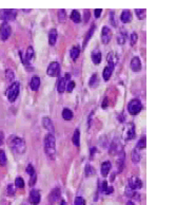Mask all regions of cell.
<instances>
[{
    "label": "cell",
    "instance_id": "cell-35",
    "mask_svg": "<svg viewBox=\"0 0 196 205\" xmlns=\"http://www.w3.org/2000/svg\"><path fill=\"white\" fill-rule=\"evenodd\" d=\"M6 161H8V159H6L5 152H4L2 149H0V166H4V165H5Z\"/></svg>",
    "mask_w": 196,
    "mask_h": 205
},
{
    "label": "cell",
    "instance_id": "cell-39",
    "mask_svg": "<svg viewBox=\"0 0 196 205\" xmlns=\"http://www.w3.org/2000/svg\"><path fill=\"white\" fill-rule=\"evenodd\" d=\"M58 18H59L60 22L65 21V19H67V13H65L64 10H59V12H58Z\"/></svg>",
    "mask_w": 196,
    "mask_h": 205
},
{
    "label": "cell",
    "instance_id": "cell-23",
    "mask_svg": "<svg viewBox=\"0 0 196 205\" xmlns=\"http://www.w3.org/2000/svg\"><path fill=\"white\" fill-rule=\"evenodd\" d=\"M113 70L114 68H111L110 66H107L105 69H103V73H102V76H103V80H109L110 78H111L112 76V73H113Z\"/></svg>",
    "mask_w": 196,
    "mask_h": 205
},
{
    "label": "cell",
    "instance_id": "cell-48",
    "mask_svg": "<svg viewBox=\"0 0 196 205\" xmlns=\"http://www.w3.org/2000/svg\"><path fill=\"white\" fill-rule=\"evenodd\" d=\"M107 188H108V182H107V181H103V182H102V184H101L100 190L105 191V190H107Z\"/></svg>",
    "mask_w": 196,
    "mask_h": 205
},
{
    "label": "cell",
    "instance_id": "cell-51",
    "mask_svg": "<svg viewBox=\"0 0 196 205\" xmlns=\"http://www.w3.org/2000/svg\"><path fill=\"white\" fill-rule=\"evenodd\" d=\"M109 102H108V100L107 98H105V101H103V103H102V106H101V107L103 108V109H105V108L108 107V105H109V104H108Z\"/></svg>",
    "mask_w": 196,
    "mask_h": 205
},
{
    "label": "cell",
    "instance_id": "cell-20",
    "mask_svg": "<svg viewBox=\"0 0 196 205\" xmlns=\"http://www.w3.org/2000/svg\"><path fill=\"white\" fill-rule=\"evenodd\" d=\"M120 19L121 21L123 22V23H129L131 21V19H132V14H131V12L129 10H125L122 13H121L120 15Z\"/></svg>",
    "mask_w": 196,
    "mask_h": 205
},
{
    "label": "cell",
    "instance_id": "cell-2",
    "mask_svg": "<svg viewBox=\"0 0 196 205\" xmlns=\"http://www.w3.org/2000/svg\"><path fill=\"white\" fill-rule=\"evenodd\" d=\"M44 150L48 157H53L56 154L55 150V137L54 134L48 133L44 136Z\"/></svg>",
    "mask_w": 196,
    "mask_h": 205
},
{
    "label": "cell",
    "instance_id": "cell-33",
    "mask_svg": "<svg viewBox=\"0 0 196 205\" xmlns=\"http://www.w3.org/2000/svg\"><path fill=\"white\" fill-rule=\"evenodd\" d=\"M98 83H99L98 82V75L96 73H94L89 80V86L90 87H96V86L98 85Z\"/></svg>",
    "mask_w": 196,
    "mask_h": 205
},
{
    "label": "cell",
    "instance_id": "cell-40",
    "mask_svg": "<svg viewBox=\"0 0 196 205\" xmlns=\"http://www.w3.org/2000/svg\"><path fill=\"white\" fill-rule=\"evenodd\" d=\"M26 173H28L29 175H36L35 173V169H34V166L33 165H31V164H29L28 166H26Z\"/></svg>",
    "mask_w": 196,
    "mask_h": 205
},
{
    "label": "cell",
    "instance_id": "cell-6",
    "mask_svg": "<svg viewBox=\"0 0 196 205\" xmlns=\"http://www.w3.org/2000/svg\"><path fill=\"white\" fill-rule=\"evenodd\" d=\"M123 151V147H122V144H121L120 140L119 139H115L113 142H112L111 146H110V149L109 152L110 154L114 155V154H119Z\"/></svg>",
    "mask_w": 196,
    "mask_h": 205
},
{
    "label": "cell",
    "instance_id": "cell-14",
    "mask_svg": "<svg viewBox=\"0 0 196 205\" xmlns=\"http://www.w3.org/2000/svg\"><path fill=\"white\" fill-rule=\"evenodd\" d=\"M131 69L134 72H139L141 70V60L139 57L135 56L131 60Z\"/></svg>",
    "mask_w": 196,
    "mask_h": 205
},
{
    "label": "cell",
    "instance_id": "cell-46",
    "mask_svg": "<svg viewBox=\"0 0 196 205\" xmlns=\"http://www.w3.org/2000/svg\"><path fill=\"white\" fill-rule=\"evenodd\" d=\"M36 180H37V175H31V178H30V181H29V185H30L31 187H33V186H34V184L36 183Z\"/></svg>",
    "mask_w": 196,
    "mask_h": 205
},
{
    "label": "cell",
    "instance_id": "cell-37",
    "mask_svg": "<svg viewBox=\"0 0 196 205\" xmlns=\"http://www.w3.org/2000/svg\"><path fill=\"white\" fill-rule=\"evenodd\" d=\"M146 145H147V140H146V137H141L140 140L138 141V143H137V149H143V148L146 147Z\"/></svg>",
    "mask_w": 196,
    "mask_h": 205
},
{
    "label": "cell",
    "instance_id": "cell-43",
    "mask_svg": "<svg viewBox=\"0 0 196 205\" xmlns=\"http://www.w3.org/2000/svg\"><path fill=\"white\" fill-rule=\"evenodd\" d=\"M74 205H85V200L82 197H77L75 199Z\"/></svg>",
    "mask_w": 196,
    "mask_h": 205
},
{
    "label": "cell",
    "instance_id": "cell-12",
    "mask_svg": "<svg viewBox=\"0 0 196 205\" xmlns=\"http://www.w3.org/2000/svg\"><path fill=\"white\" fill-rule=\"evenodd\" d=\"M60 197H61V193H60L59 187H55L51 193H50L49 200L51 203H55L56 201H58V200L60 199Z\"/></svg>",
    "mask_w": 196,
    "mask_h": 205
},
{
    "label": "cell",
    "instance_id": "cell-4",
    "mask_svg": "<svg viewBox=\"0 0 196 205\" xmlns=\"http://www.w3.org/2000/svg\"><path fill=\"white\" fill-rule=\"evenodd\" d=\"M141 108H143V106H141L140 101L137 100V98H134V100L131 101L129 105H128V111H129L130 114H132V115H137V114L140 112Z\"/></svg>",
    "mask_w": 196,
    "mask_h": 205
},
{
    "label": "cell",
    "instance_id": "cell-21",
    "mask_svg": "<svg viewBox=\"0 0 196 205\" xmlns=\"http://www.w3.org/2000/svg\"><path fill=\"white\" fill-rule=\"evenodd\" d=\"M57 41V31L55 29H52L49 32V42L51 46H54Z\"/></svg>",
    "mask_w": 196,
    "mask_h": 205
},
{
    "label": "cell",
    "instance_id": "cell-3",
    "mask_svg": "<svg viewBox=\"0 0 196 205\" xmlns=\"http://www.w3.org/2000/svg\"><path fill=\"white\" fill-rule=\"evenodd\" d=\"M19 90H20V84L18 82H14L10 87L6 89V96H8V100L10 101L11 103L15 102L16 98L19 95Z\"/></svg>",
    "mask_w": 196,
    "mask_h": 205
},
{
    "label": "cell",
    "instance_id": "cell-7",
    "mask_svg": "<svg viewBox=\"0 0 196 205\" xmlns=\"http://www.w3.org/2000/svg\"><path fill=\"white\" fill-rule=\"evenodd\" d=\"M60 73V66L57 62H53L49 65L48 70H46V74L49 76H52V77H56V76H59Z\"/></svg>",
    "mask_w": 196,
    "mask_h": 205
},
{
    "label": "cell",
    "instance_id": "cell-13",
    "mask_svg": "<svg viewBox=\"0 0 196 205\" xmlns=\"http://www.w3.org/2000/svg\"><path fill=\"white\" fill-rule=\"evenodd\" d=\"M70 77V74H67L65 77H60L59 80H58V84H57V91L59 93H62L64 92V90H67V80H69Z\"/></svg>",
    "mask_w": 196,
    "mask_h": 205
},
{
    "label": "cell",
    "instance_id": "cell-11",
    "mask_svg": "<svg viewBox=\"0 0 196 205\" xmlns=\"http://www.w3.org/2000/svg\"><path fill=\"white\" fill-rule=\"evenodd\" d=\"M30 202L33 205H37L39 204L40 200H41V196H40V193L36 189H32L30 191V198H29Z\"/></svg>",
    "mask_w": 196,
    "mask_h": 205
},
{
    "label": "cell",
    "instance_id": "cell-55",
    "mask_svg": "<svg viewBox=\"0 0 196 205\" xmlns=\"http://www.w3.org/2000/svg\"><path fill=\"white\" fill-rule=\"evenodd\" d=\"M21 205H26V204H21Z\"/></svg>",
    "mask_w": 196,
    "mask_h": 205
},
{
    "label": "cell",
    "instance_id": "cell-26",
    "mask_svg": "<svg viewBox=\"0 0 196 205\" xmlns=\"http://www.w3.org/2000/svg\"><path fill=\"white\" fill-rule=\"evenodd\" d=\"M72 142H73L74 145L77 146V147L80 145V132L78 129H76L75 132H74L73 137H72Z\"/></svg>",
    "mask_w": 196,
    "mask_h": 205
},
{
    "label": "cell",
    "instance_id": "cell-15",
    "mask_svg": "<svg viewBox=\"0 0 196 205\" xmlns=\"http://www.w3.org/2000/svg\"><path fill=\"white\" fill-rule=\"evenodd\" d=\"M42 125H43V127L48 130L49 133H52V134L54 133V125H53V123H52V121L50 118H48V116H44V118H42Z\"/></svg>",
    "mask_w": 196,
    "mask_h": 205
},
{
    "label": "cell",
    "instance_id": "cell-47",
    "mask_svg": "<svg viewBox=\"0 0 196 205\" xmlns=\"http://www.w3.org/2000/svg\"><path fill=\"white\" fill-rule=\"evenodd\" d=\"M111 23L112 26H117V21H116V16L114 15V13H111Z\"/></svg>",
    "mask_w": 196,
    "mask_h": 205
},
{
    "label": "cell",
    "instance_id": "cell-45",
    "mask_svg": "<svg viewBox=\"0 0 196 205\" xmlns=\"http://www.w3.org/2000/svg\"><path fill=\"white\" fill-rule=\"evenodd\" d=\"M19 55H20V59H21V62H22V64H23V65H26V66H28V65L30 64V62H29L28 60H26V55H23L21 51L19 52Z\"/></svg>",
    "mask_w": 196,
    "mask_h": 205
},
{
    "label": "cell",
    "instance_id": "cell-54",
    "mask_svg": "<svg viewBox=\"0 0 196 205\" xmlns=\"http://www.w3.org/2000/svg\"><path fill=\"white\" fill-rule=\"evenodd\" d=\"M60 205H67V202H65L64 200H62L61 203H60Z\"/></svg>",
    "mask_w": 196,
    "mask_h": 205
},
{
    "label": "cell",
    "instance_id": "cell-49",
    "mask_svg": "<svg viewBox=\"0 0 196 205\" xmlns=\"http://www.w3.org/2000/svg\"><path fill=\"white\" fill-rule=\"evenodd\" d=\"M101 13H102V10H101V9H97V10H95V17L99 18L101 15Z\"/></svg>",
    "mask_w": 196,
    "mask_h": 205
},
{
    "label": "cell",
    "instance_id": "cell-36",
    "mask_svg": "<svg viewBox=\"0 0 196 205\" xmlns=\"http://www.w3.org/2000/svg\"><path fill=\"white\" fill-rule=\"evenodd\" d=\"M135 12H136V15H137V17H138V19L143 20L146 18V10L145 9H141V10L137 9V10H135Z\"/></svg>",
    "mask_w": 196,
    "mask_h": 205
},
{
    "label": "cell",
    "instance_id": "cell-16",
    "mask_svg": "<svg viewBox=\"0 0 196 205\" xmlns=\"http://www.w3.org/2000/svg\"><path fill=\"white\" fill-rule=\"evenodd\" d=\"M111 168H112L111 162H109V161L103 162V163L101 164V168H100L102 177H107V175L110 173V171H111Z\"/></svg>",
    "mask_w": 196,
    "mask_h": 205
},
{
    "label": "cell",
    "instance_id": "cell-53",
    "mask_svg": "<svg viewBox=\"0 0 196 205\" xmlns=\"http://www.w3.org/2000/svg\"><path fill=\"white\" fill-rule=\"evenodd\" d=\"M126 205H135V203H134V202H133V201H131V200H130V201H128V202H127V204H126Z\"/></svg>",
    "mask_w": 196,
    "mask_h": 205
},
{
    "label": "cell",
    "instance_id": "cell-52",
    "mask_svg": "<svg viewBox=\"0 0 196 205\" xmlns=\"http://www.w3.org/2000/svg\"><path fill=\"white\" fill-rule=\"evenodd\" d=\"M3 143V133L2 132H0V145Z\"/></svg>",
    "mask_w": 196,
    "mask_h": 205
},
{
    "label": "cell",
    "instance_id": "cell-31",
    "mask_svg": "<svg viewBox=\"0 0 196 205\" xmlns=\"http://www.w3.org/2000/svg\"><path fill=\"white\" fill-rule=\"evenodd\" d=\"M35 52H34V49L32 48V47H29L28 49H26V60H28L29 62H31V60L34 58V55H35Z\"/></svg>",
    "mask_w": 196,
    "mask_h": 205
},
{
    "label": "cell",
    "instance_id": "cell-5",
    "mask_svg": "<svg viewBox=\"0 0 196 205\" xmlns=\"http://www.w3.org/2000/svg\"><path fill=\"white\" fill-rule=\"evenodd\" d=\"M11 33H12V30H11V26L9 24L8 21H3L0 27V38L1 40L5 41L10 38Z\"/></svg>",
    "mask_w": 196,
    "mask_h": 205
},
{
    "label": "cell",
    "instance_id": "cell-25",
    "mask_svg": "<svg viewBox=\"0 0 196 205\" xmlns=\"http://www.w3.org/2000/svg\"><path fill=\"white\" fill-rule=\"evenodd\" d=\"M72 118H73V112H72V110H70L69 108H64V109L62 110V118L65 121H70L72 120Z\"/></svg>",
    "mask_w": 196,
    "mask_h": 205
},
{
    "label": "cell",
    "instance_id": "cell-44",
    "mask_svg": "<svg viewBox=\"0 0 196 205\" xmlns=\"http://www.w3.org/2000/svg\"><path fill=\"white\" fill-rule=\"evenodd\" d=\"M137 38H138V36H137L136 33H132V34H131V37H130V42H131V46H134V44H136V41H137Z\"/></svg>",
    "mask_w": 196,
    "mask_h": 205
},
{
    "label": "cell",
    "instance_id": "cell-8",
    "mask_svg": "<svg viewBox=\"0 0 196 205\" xmlns=\"http://www.w3.org/2000/svg\"><path fill=\"white\" fill-rule=\"evenodd\" d=\"M17 16V12L15 10H3L0 13V18L3 20H14Z\"/></svg>",
    "mask_w": 196,
    "mask_h": 205
},
{
    "label": "cell",
    "instance_id": "cell-27",
    "mask_svg": "<svg viewBox=\"0 0 196 205\" xmlns=\"http://www.w3.org/2000/svg\"><path fill=\"white\" fill-rule=\"evenodd\" d=\"M70 54H71V57L73 60H76L78 57H79V54H80V49L79 47H73V48L71 49V52H70Z\"/></svg>",
    "mask_w": 196,
    "mask_h": 205
},
{
    "label": "cell",
    "instance_id": "cell-32",
    "mask_svg": "<svg viewBox=\"0 0 196 205\" xmlns=\"http://www.w3.org/2000/svg\"><path fill=\"white\" fill-rule=\"evenodd\" d=\"M94 31H95V26H92V28L89 30V32L87 33V36H85V38H84V41H83V47L87 46L88 41L91 39V37H92V35H93Z\"/></svg>",
    "mask_w": 196,
    "mask_h": 205
},
{
    "label": "cell",
    "instance_id": "cell-10",
    "mask_svg": "<svg viewBox=\"0 0 196 205\" xmlns=\"http://www.w3.org/2000/svg\"><path fill=\"white\" fill-rule=\"evenodd\" d=\"M129 187L132 189V190H136V189H140L141 186H143V182L139 178L136 177H132L129 179Z\"/></svg>",
    "mask_w": 196,
    "mask_h": 205
},
{
    "label": "cell",
    "instance_id": "cell-28",
    "mask_svg": "<svg viewBox=\"0 0 196 205\" xmlns=\"http://www.w3.org/2000/svg\"><path fill=\"white\" fill-rule=\"evenodd\" d=\"M131 157H132V161L134 162V163H138V162L141 160V155L138 152V149H137V148H136V149H134V150H132Z\"/></svg>",
    "mask_w": 196,
    "mask_h": 205
},
{
    "label": "cell",
    "instance_id": "cell-29",
    "mask_svg": "<svg viewBox=\"0 0 196 205\" xmlns=\"http://www.w3.org/2000/svg\"><path fill=\"white\" fill-rule=\"evenodd\" d=\"M71 19L73 20L75 23H79V22L81 21V16H80L79 12H78V11H73V12L71 13Z\"/></svg>",
    "mask_w": 196,
    "mask_h": 205
},
{
    "label": "cell",
    "instance_id": "cell-1",
    "mask_svg": "<svg viewBox=\"0 0 196 205\" xmlns=\"http://www.w3.org/2000/svg\"><path fill=\"white\" fill-rule=\"evenodd\" d=\"M6 143H8L9 147L13 150L14 152L19 154H22L26 152V141L21 137L17 136H10L6 140Z\"/></svg>",
    "mask_w": 196,
    "mask_h": 205
},
{
    "label": "cell",
    "instance_id": "cell-17",
    "mask_svg": "<svg viewBox=\"0 0 196 205\" xmlns=\"http://www.w3.org/2000/svg\"><path fill=\"white\" fill-rule=\"evenodd\" d=\"M136 136V131H135V126L133 123L128 124V130H127V140H133Z\"/></svg>",
    "mask_w": 196,
    "mask_h": 205
},
{
    "label": "cell",
    "instance_id": "cell-42",
    "mask_svg": "<svg viewBox=\"0 0 196 205\" xmlns=\"http://www.w3.org/2000/svg\"><path fill=\"white\" fill-rule=\"evenodd\" d=\"M75 82H73V80H71V82H69V84L67 85V92H72L74 89H75Z\"/></svg>",
    "mask_w": 196,
    "mask_h": 205
},
{
    "label": "cell",
    "instance_id": "cell-34",
    "mask_svg": "<svg viewBox=\"0 0 196 205\" xmlns=\"http://www.w3.org/2000/svg\"><path fill=\"white\" fill-rule=\"evenodd\" d=\"M5 77H6V80H8V82H13V80H14V77H15L14 72H13L11 69L5 70Z\"/></svg>",
    "mask_w": 196,
    "mask_h": 205
},
{
    "label": "cell",
    "instance_id": "cell-19",
    "mask_svg": "<svg viewBox=\"0 0 196 205\" xmlns=\"http://www.w3.org/2000/svg\"><path fill=\"white\" fill-rule=\"evenodd\" d=\"M40 87V78L38 76H33L30 82V88L33 91H37Z\"/></svg>",
    "mask_w": 196,
    "mask_h": 205
},
{
    "label": "cell",
    "instance_id": "cell-50",
    "mask_svg": "<svg viewBox=\"0 0 196 205\" xmlns=\"http://www.w3.org/2000/svg\"><path fill=\"white\" fill-rule=\"evenodd\" d=\"M105 193H107V195H110V193H113V187H112V186L108 187V188H107V190H105Z\"/></svg>",
    "mask_w": 196,
    "mask_h": 205
},
{
    "label": "cell",
    "instance_id": "cell-41",
    "mask_svg": "<svg viewBox=\"0 0 196 205\" xmlns=\"http://www.w3.org/2000/svg\"><path fill=\"white\" fill-rule=\"evenodd\" d=\"M6 190H8L9 195L13 196L15 193V191H16V189H15V185H14V184H9L8 188H6Z\"/></svg>",
    "mask_w": 196,
    "mask_h": 205
},
{
    "label": "cell",
    "instance_id": "cell-30",
    "mask_svg": "<svg viewBox=\"0 0 196 205\" xmlns=\"http://www.w3.org/2000/svg\"><path fill=\"white\" fill-rule=\"evenodd\" d=\"M84 171H85V177H92V175H95V168L92 165H90V164H88V165L85 166Z\"/></svg>",
    "mask_w": 196,
    "mask_h": 205
},
{
    "label": "cell",
    "instance_id": "cell-9",
    "mask_svg": "<svg viewBox=\"0 0 196 205\" xmlns=\"http://www.w3.org/2000/svg\"><path fill=\"white\" fill-rule=\"evenodd\" d=\"M112 31L110 28H108V27H103L102 28V31H101V40H102L103 44H109L110 40L112 39Z\"/></svg>",
    "mask_w": 196,
    "mask_h": 205
},
{
    "label": "cell",
    "instance_id": "cell-18",
    "mask_svg": "<svg viewBox=\"0 0 196 205\" xmlns=\"http://www.w3.org/2000/svg\"><path fill=\"white\" fill-rule=\"evenodd\" d=\"M91 58H92V60H93L94 64L99 65L101 62V58H102V56H101V52L99 50H97V49L94 50L91 54Z\"/></svg>",
    "mask_w": 196,
    "mask_h": 205
},
{
    "label": "cell",
    "instance_id": "cell-24",
    "mask_svg": "<svg viewBox=\"0 0 196 205\" xmlns=\"http://www.w3.org/2000/svg\"><path fill=\"white\" fill-rule=\"evenodd\" d=\"M117 62V58L116 56H115V54L113 52H111V53H109V55H108V66H110L111 68H114L115 65H116Z\"/></svg>",
    "mask_w": 196,
    "mask_h": 205
},
{
    "label": "cell",
    "instance_id": "cell-22",
    "mask_svg": "<svg viewBox=\"0 0 196 205\" xmlns=\"http://www.w3.org/2000/svg\"><path fill=\"white\" fill-rule=\"evenodd\" d=\"M127 31L126 30H120V32L117 34V41L119 44H125L126 40H127Z\"/></svg>",
    "mask_w": 196,
    "mask_h": 205
},
{
    "label": "cell",
    "instance_id": "cell-38",
    "mask_svg": "<svg viewBox=\"0 0 196 205\" xmlns=\"http://www.w3.org/2000/svg\"><path fill=\"white\" fill-rule=\"evenodd\" d=\"M15 186H17L18 188H24V181L22 178L17 177L15 180Z\"/></svg>",
    "mask_w": 196,
    "mask_h": 205
}]
</instances>
